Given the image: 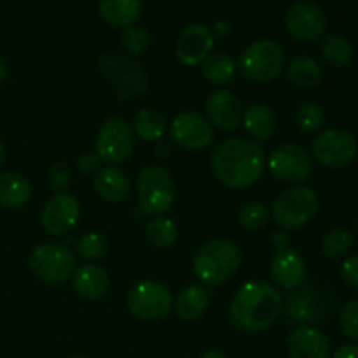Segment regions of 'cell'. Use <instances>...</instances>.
I'll list each match as a JSON object with an SVG mask.
<instances>
[{
    "instance_id": "44dd1931",
    "label": "cell",
    "mask_w": 358,
    "mask_h": 358,
    "mask_svg": "<svg viewBox=\"0 0 358 358\" xmlns=\"http://www.w3.org/2000/svg\"><path fill=\"white\" fill-rule=\"evenodd\" d=\"M93 187L101 199L108 203H119L129 194V178L122 170L115 166L100 168L94 175Z\"/></svg>"
},
{
    "instance_id": "4dcf8cb0",
    "label": "cell",
    "mask_w": 358,
    "mask_h": 358,
    "mask_svg": "<svg viewBox=\"0 0 358 358\" xmlns=\"http://www.w3.org/2000/svg\"><path fill=\"white\" fill-rule=\"evenodd\" d=\"M353 247V233L345 227L329 231L322 240V252L329 259H341L352 250Z\"/></svg>"
},
{
    "instance_id": "52a82bcc",
    "label": "cell",
    "mask_w": 358,
    "mask_h": 358,
    "mask_svg": "<svg viewBox=\"0 0 358 358\" xmlns=\"http://www.w3.org/2000/svg\"><path fill=\"white\" fill-rule=\"evenodd\" d=\"M140 208L150 215H163L175 201V182L170 171L159 164L145 166L136 180Z\"/></svg>"
},
{
    "instance_id": "5bb4252c",
    "label": "cell",
    "mask_w": 358,
    "mask_h": 358,
    "mask_svg": "<svg viewBox=\"0 0 358 358\" xmlns=\"http://www.w3.org/2000/svg\"><path fill=\"white\" fill-rule=\"evenodd\" d=\"M171 138L185 150H203L213 142V126L206 115L194 110L180 112L170 126Z\"/></svg>"
},
{
    "instance_id": "ee69618b",
    "label": "cell",
    "mask_w": 358,
    "mask_h": 358,
    "mask_svg": "<svg viewBox=\"0 0 358 358\" xmlns=\"http://www.w3.org/2000/svg\"><path fill=\"white\" fill-rule=\"evenodd\" d=\"M6 79H7V66H6V63L0 59V84L6 83Z\"/></svg>"
},
{
    "instance_id": "7a4b0ae2",
    "label": "cell",
    "mask_w": 358,
    "mask_h": 358,
    "mask_svg": "<svg viewBox=\"0 0 358 358\" xmlns=\"http://www.w3.org/2000/svg\"><path fill=\"white\" fill-rule=\"evenodd\" d=\"M283 310V297L268 282H248L231 301L229 317L236 329L247 334H259L273 327Z\"/></svg>"
},
{
    "instance_id": "3957f363",
    "label": "cell",
    "mask_w": 358,
    "mask_h": 358,
    "mask_svg": "<svg viewBox=\"0 0 358 358\" xmlns=\"http://www.w3.org/2000/svg\"><path fill=\"white\" fill-rule=\"evenodd\" d=\"M241 264V252L233 241L215 238L196 252L192 269L206 285H220L233 278Z\"/></svg>"
},
{
    "instance_id": "2e32d148",
    "label": "cell",
    "mask_w": 358,
    "mask_h": 358,
    "mask_svg": "<svg viewBox=\"0 0 358 358\" xmlns=\"http://www.w3.org/2000/svg\"><path fill=\"white\" fill-rule=\"evenodd\" d=\"M213 34L206 24L192 23L180 31L177 38L178 59L187 66L201 65L213 49Z\"/></svg>"
},
{
    "instance_id": "ac0fdd59",
    "label": "cell",
    "mask_w": 358,
    "mask_h": 358,
    "mask_svg": "<svg viewBox=\"0 0 358 358\" xmlns=\"http://www.w3.org/2000/svg\"><path fill=\"white\" fill-rule=\"evenodd\" d=\"M287 353L290 358H329L331 341L318 329L303 327L294 329L285 341Z\"/></svg>"
},
{
    "instance_id": "7402d4cb",
    "label": "cell",
    "mask_w": 358,
    "mask_h": 358,
    "mask_svg": "<svg viewBox=\"0 0 358 358\" xmlns=\"http://www.w3.org/2000/svg\"><path fill=\"white\" fill-rule=\"evenodd\" d=\"M31 185L16 171L0 173V206L6 210H20L30 201Z\"/></svg>"
},
{
    "instance_id": "603a6c76",
    "label": "cell",
    "mask_w": 358,
    "mask_h": 358,
    "mask_svg": "<svg viewBox=\"0 0 358 358\" xmlns=\"http://www.w3.org/2000/svg\"><path fill=\"white\" fill-rule=\"evenodd\" d=\"M243 128L254 142H266L273 136L276 129V114L269 105L254 103L245 108Z\"/></svg>"
},
{
    "instance_id": "d6986e66",
    "label": "cell",
    "mask_w": 358,
    "mask_h": 358,
    "mask_svg": "<svg viewBox=\"0 0 358 358\" xmlns=\"http://www.w3.org/2000/svg\"><path fill=\"white\" fill-rule=\"evenodd\" d=\"M306 262L299 252L292 248L276 252L271 261V278L283 290H296L304 282Z\"/></svg>"
},
{
    "instance_id": "8fae6325",
    "label": "cell",
    "mask_w": 358,
    "mask_h": 358,
    "mask_svg": "<svg viewBox=\"0 0 358 358\" xmlns=\"http://www.w3.org/2000/svg\"><path fill=\"white\" fill-rule=\"evenodd\" d=\"M357 150L355 136L346 129L339 128L325 129L313 140V145H311L313 159L329 170L348 166L355 159Z\"/></svg>"
},
{
    "instance_id": "4fadbf2b",
    "label": "cell",
    "mask_w": 358,
    "mask_h": 358,
    "mask_svg": "<svg viewBox=\"0 0 358 358\" xmlns=\"http://www.w3.org/2000/svg\"><path fill=\"white\" fill-rule=\"evenodd\" d=\"M287 31L301 42H315L322 38L327 30L325 13L313 2L301 0L292 3L285 14Z\"/></svg>"
},
{
    "instance_id": "30bf717a",
    "label": "cell",
    "mask_w": 358,
    "mask_h": 358,
    "mask_svg": "<svg viewBox=\"0 0 358 358\" xmlns=\"http://www.w3.org/2000/svg\"><path fill=\"white\" fill-rule=\"evenodd\" d=\"M268 168L273 178L289 185H301L313 173V159L303 147L282 143L269 152Z\"/></svg>"
},
{
    "instance_id": "ba28073f",
    "label": "cell",
    "mask_w": 358,
    "mask_h": 358,
    "mask_svg": "<svg viewBox=\"0 0 358 358\" xmlns=\"http://www.w3.org/2000/svg\"><path fill=\"white\" fill-rule=\"evenodd\" d=\"M28 264L38 280L58 285L70 278L76 269V254L66 245L41 243L31 248Z\"/></svg>"
},
{
    "instance_id": "ffe728a7",
    "label": "cell",
    "mask_w": 358,
    "mask_h": 358,
    "mask_svg": "<svg viewBox=\"0 0 358 358\" xmlns=\"http://www.w3.org/2000/svg\"><path fill=\"white\" fill-rule=\"evenodd\" d=\"M73 290L84 301H100L107 296L110 280L108 273L98 264H83L73 273Z\"/></svg>"
},
{
    "instance_id": "f1b7e54d",
    "label": "cell",
    "mask_w": 358,
    "mask_h": 358,
    "mask_svg": "<svg viewBox=\"0 0 358 358\" xmlns=\"http://www.w3.org/2000/svg\"><path fill=\"white\" fill-rule=\"evenodd\" d=\"M320 52L329 65L336 66V69H343V66L350 65V62H352L353 45L345 35L331 34L322 41Z\"/></svg>"
},
{
    "instance_id": "f6af8a7d",
    "label": "cell",
    "mask_w": 358,
    "mask_h": 358,
    "mask_svg": "<svg viewBox=\"0 0 358 358\" xmlns=\"http://www.w3.org/2000/svg\"><path fill=\"white\" fill-rule=\"evenodd\" d=\"M3 161H6V143L0 138V166H2Z\"/></svg>"
},
{
    "instance_id": "74e56055",
    "label": "cell",
    "mask_w": 358,
    "mask_h": 358,
    "mask_svg": "<svg viewBox=\"0 0 358 358\" xmlns=\"http://www.w3.org/2000/svg\"><path fill=\"white\" fill-rule=\"evenodd\" d=\"M341 276L346 285L358 292V255H352L343 262Z\"/></svg>"
},
{
    "instance_id": "f546056e",
    "label": "cell",
    "mask_w": 358,
    "mask_h": 358,
    "mask_svg": "<svg viewBox=\"0 0 358 358\" xmlns=\"http://www.w3.org/2000/svg\"><path fill=\"white\" fill-rule=\"evenodd\" d=\"M145 234L147 241L154 248L164 250V248L173 247L178 236V229L171 219H166V217H154L152 220L147 222Z\"/></svg>"
},
{
    "instance_id": "836d02e7",
    "label": "cell",
    "mask_w": 358,
    "mask_h": 358,
    "mask_svg": "<svg viewBox=\"0 0 358 358\" xmlns=\"http://www.w3.org/2000/svg\"><path fill=\"white\" fill-rule=\"evenodd\" d=\"M121 44L128 55L142 56L145 55L150 45V34L142 27H128L124 28L121 35Z\"/></svg>"
},
{
    "instance_id": "cb8c5ba5",
    "label": "cell",
    "mask_w": 358,
    "mask_h": 358,
    "mask_svg": "<svg viewBox=\"0 0 358 358\" xmlns=\"http://www.w3.org/2000/svg\"><path fill=\"white\" fill-rule=\"evenodd\" d=\"M98 10L105 23L115 28H128L138 20L140 0H100Z\"/></svg>"
},
{
    "instance_id": "83f0119b",
    "label": "cell",
    "mask_w": 358,
    "mask_h": 358,
    "mask_svg": "<svg viewBox=\"0 0 358 358\" xmlns=\"http://www.w3.org/2000/svg\"><path fill=\"white\" fill-rule=\"evenodd\" d=\"M133 131L143 142H156L166 131V117L156 108H142L133 119Z\"/></svg>"
},
{
    "instance_id": "1f68e13d",
    "label": "cell",
    "mask_w": 358,
    "mask_h": 358,
    "mask_svg": "<svg viewBox=\"0 0 358 358\" xmlns=\"http://www.w3.org/2000/svg\"><path fill=\"white\" fill-rule=\"evenodd\" d=\"M325 112L324 107L317 101H304L296 110V124L306 135H313L324 126Z\"/></svg>"
},
{
    "instance_id": "277c9868",
    "label": "cell",
    "mask_w": 358,
    "mask_h": 358,
    "mask_svg": "<svg viewBox=\"0 0 358 358\" xmlns=\"http://www.w3.org/2000/svg\"><path fill=\"white\" fill-rule=\"evenodd\" d=\"M318 212L317 192L306 185H290L280 192L271 206V219L283 231L301 229Z\"/></svg>"
},
{
    "instance_id": "bcb514c9",
    "label": "cell",
    "mask_w": 358,
    "mask_h": 358,
    "mask_svg": "<svg viewBox=\"0 0 358 358\" xmlns=\"http://www.w3.org/2000/svg\"><path fill=\"white\" fill-rule=\"evenodd\" d=\"M70 358H90V357L84 355V353H76V355H72Z\"/></svg>"
},
{
    "instance_id": "484cf974",
    "label": "cell",
    "mask_w": 358,
    "mask_h": 358,
    "mask_svg": "<svg viewBox=\"0 0 358 358\" xmlns=\"http://www.w3.org/2000/svg\"><path fill=\"white\" fill-rule=\"evenodd\" d=\"M208 306V292L201 285H189L180 290L177 299L173 301L175 313L180 320L194 322L205 313Z\"/></svg>"
},
{
    "instance_id": "60d3db41",
    "label": "cell",
    "mask_w": 358,
    "mask_h": 358,
    "mask_svg": "<svg viewBox=\"0 0 358 358\" xmlns=\"http://www.w3.org/2000/svg\"><path fill=\"white\" fill-rule=\"evenodd\" d=\"M332 358H358V345L352 343V345H343L339 346L334 352Z\"/></svg>"
},
{
    "instance_id": "e0dca14e",
    "label": "cell",
    "mask_w": 358,
    "mask_h": 358,
    "mask_svg": "<svg viewBox=\"0 0 358 358\" xmlns=\"http://www.w3.org/2000/svg\"><path fill=\"white\" fill-rule=\"evenodd\" d=\"M245 108L229 90H217L206 98V119L220 131H233L243 122Z\"/></svg>"
},
{
    "instance_id": "8d00e7d4",
    "label": "cell",
    "mask_w": 358,
    "mask_h": 358,
    "mask_svg": "<svg viewBox=\"0 0 358 358\" xmlns=\"http://www.w3.org/2000/svg\"><path fill=\"white\" fill-rule=\"evenodd\" d=\"M49 185L56 192H66L72 184V171L65 163H55L49 168Z\"/></svg>"
},
{
    "instance_id": "7c38bea8",
    "label": "cell",
    "mask_w": 358,
    "mask_h": 358,
    "mask_svg": "<svg viewBox=\"0 0 358 358\" xmlns=\"http://www.w3.org/2000/svg\"><path fill=\"white\" fill-rule=\"evenodd\" d=\"M135 150V131L122 117H110L101 124L96 138V154L108 164L129 159Z\"/></svg>"
},
{
    "instance_id": "ab89813d",
    "label": "cell",
    "mask_w": 358,
    "mask_h": 358,
    "mask_svg": "<svg viewBox=\"0 0 358 358\" xmlns=\"http://www.w3.org/2000/svg\"><path fill=\"white\" fill-rule=\"evenodd\" d=\"M269 241H271V245L278 252L285 250V248H290V238L287 236L285 231H275V233L271 234V238H269Z\"/></svg>"
},
{
    "instance_id": "f35d334b",
    "label": "cell",
    "mask_w": 358,
    "mask_h": 358,
    "mask_svg": "<svg viewBox=\"0 0 358 358\" xmlns=\"http://www.w3.org/2000/svg\"><path fill=\"white\" fill-rule=\"evenodd\" d=\"M100 164H101V159L100 156H98L96 152H84L83 156L79 157V161H77V166H79V170L83 171L84 175H91L94 173V171L100 170Z\"/></svg>"
},
{
    "instance_id": "d590c367",
    "label": "cell",
    "mask_w": 358,
    "mask_h": 358,
    "mask_svg": "<svg viewBox=\"0 0 358 358\" xmlns=\"http://www.w3.org/2000/svg\"><path fill=\"white\" fill-rule=\"evenodd\" d=\"M341 329L352 341H358V297L350 299L348 303L343 306L341 317Z\"/></svg>"
},
{
    "instance_id": "e575fe53",
    "label": "cell",
    "mask_w": 358,
    "mask_h": 358,
    "mask_svg": "<svg viewBox=\"0 0 358 358\" xmlns=\"http://www.w3.org/2000/svg\"><path fill=\"white\" fill-rule=\"evenodd\" d=\"M108 245L100 233H86L77 241V254L84 261H100L105 257Z\"/></svg>"
},
{
    "instance_id": "7bdbcfd3",
    "label": "cell",
    "mask_w": 358,
    "mask_h": 358,
    "mask_svg": "<svg viewBox=\"0 0 358 358\" xmlns=\"http://www.w3.org/2000/svg\"><path fill=\"white\" fill-rule=\"evenodd\" d=\"M215 30L219 31V34H222V35H227L231 31V27L227 23H217L215 24Z\"/></svg>"
},
{
    "instance_id": "5b68a950",
    "label": "cell",
    "mask_w": 358,
    "mask_h": 358,
    "mask_svg": "<svg viewBox=\"0 0 358 358\" xmlns=\"http://www.w3.org/2000/svg\"><path fill=\"white\" fill-rule=\"evenodd\" d=\"M96 66L103 79L114 86L115 94L121 101L145 94L149 86L147 73L135 59L121 55H103L98 59Z\"/></svg>"
},
{
    "instance_id": "d4e9b609",
    "label": "cell",
    "mask_w": 358,
    "mask_h": 358,
    "mask_svg": "<svg viewBox=\"0 0 358 358\" xmlns=\"http://www.w3.org/2000/svg\"><path fill=\"white\" fill-rule=\"evenodd\" d=\"M285 73L287 79L301 90H311V87L320 86L325 76L324 69L310 56H296L290 59L289 65L285 66Z\"/></svg>"
},
{
    "instance_id": "4316f807",
    "label": "cell",
    "mask_w": 358,
    "mask_h": 358,
    "mask_svg": "<svg viewBox=\"0 0 358 358\" xmlns=\"http://www.w3.org/2000/svg\"><path fill=\"white\" fill-rule=\"evenodd\" d=\"M201 73L206 83H210L212 86H226L233 80L234 73H236V65L227 52H210L208 58L201 63Z\"/></svg>"
},
{
    "instance_id": "8992f818",
    "label": "cell",
    "mask_w": 358,
    "mask_h": 358,
    "mask_svg": "<svg viewBox=\"0 0 358 358\" xmlns=\"http://www.w3.org/2000/svg\"><path fill=\"white\" fill-rule=\"evenodd\" d=\"M285 66V51L275 41H257L240 55V72L248 83L266 84L276 79Z\"/></svg>"
},
{
    "instance_id": "b9f144b4",
    "label": "cell",
    "mask_w": 358,
    "mask_h": 358,
    "mask_svg": "<svg viewBox=\"0 0 358 358\" xmlns=\"http://www.w3.org/2000/svg\"><path fill=\"white\" fill-rule=\"evenodd\" d=\"M199 358H227V355L224 352H220V350H208V352L203 353Z\"/></svg>"
},
{
    "instance_id": "6da1fadb",
    "label": "cell",
    "mask_w": 358,
    "mask_h": 358,
    "mask_svg": "<svg viewBox=\"0 0 358 358\" xmlns=\"http://www.w3.org/2000/svg\"><path fill=\"white\" fill-rule=\"evenodd\" d=\"M210 166L222 185L229 189H247L264 175L266 156L259 142L233 136L215 147Z\"/></svg>"
},
{
    "instance_id": "9c48e42d",
    "label": "cell",
    "mask_w": 358,
    "mask_h": 358,
    "mask_svg": "<svg viewBox=\"0 0 358 358\" xmlns=\"http://www.w3.org/2000/svg\"><path fill=\"white\" fill-rule=\"evenodd\" d=\"M128 308L143 322L163 320L173 308V296L164 283L145 280L136 283L128 292Z\"/></svg>"
},
{
    "instance_id": "9a60e30c",
    "label": "cell",
    "mask_w": 358,
    "mask_h": 358,
    "mask_svg": "<svg viewBox=\"0 0 358 358\" xmlns=\"http://www.w3.org/2000/svg\"><path fill=\"white\" fill-rule=\"evenodd\" d=\"M80 219V205L76 196L56 192L42 208V226L49 234L63 236L77 226Z\"/></svg>"
},
{
    "instance_id": "d6a6232c",
    "label": "cell",
    "mask_w": 358,
    "mask_h": 358,
    "mask_svg": "<svg viewBox=\"0 0 358 358\" xmlns=\"http://www.w3.org/2000/svg\"><path fill=\"white\" fill-rule=\"evenodd\" d=\"M238 220L240 226L247 231H261L271 220V212L268 206L262 205L259 201H250L247 205L241 206L240 213H238Z\"/></svg>"
}]
</instances>
